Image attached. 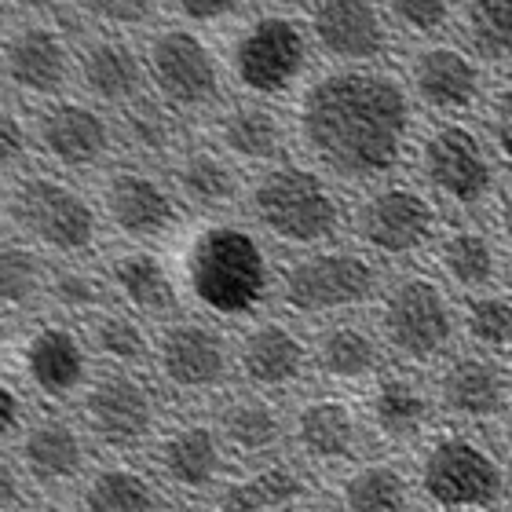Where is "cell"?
<instances>
[{
    "label": "cell",
    "instance_id": "20",
    "mask_svg": "<svg viewBox=\"0 0 512 512\" xmlns=\"http://www.w3.org/2000/svg\"><path fill=\"white\" fill-rule=\"evenodd\" d=\"M235 370L249 384V392H293L311 370V344L289 322L264 319L238 337Z\"/></svg>",
    "mask_w": 512,
    "mask_h": 512
},
{
    "label": "cell",
    "instance_id": "47",
    "mask_svg": "<svg viewBox=\"0 0 512 512\" xmlns=\"http://www.w3.org/2000/svg\"><path fill=\"white\" fill-rule=\"evenodd\" d=\"M22 425V395L0 381V439H8Z\"/></svg>",
    "mask_w": 512,
    "mask_h": 512
},
{
    "label": "cell",
    "instance_id": "53",
    "mask_svg": "<svg viewBox=\"0 0 512 512\" xmlns=\"http://www.w3.org/2000/svg\"><path fill=\"white\" fill-rule=\"evenodd\" d=\"M8 344V326H4V319H0V348Z\"/></svg>",
    "mask_w": 512,
    "mask_h": 512
},
{
    "label": "cell",
    "instance_id": "51",
    "mask_svg": "<svg viewBox=\"0 0 512 512\" xmlns=\"http://www.w3.org/2000/svg\"><path fill=\"white\" fill-rule=\"evenodd\" d=\"M26 512H70L66 505H59V502H41V505H33V509H26Z\"/></svg>",
    "mask_w": 512,
    "mask_h": 512
},
{
    "label": "cell",
    "instance_id": "38",
    "mask_svg": "<svg viewBox=\"0 0 512 512\" xmlns=\"http://www.w3.org/2000/svg\"><path fill=\"white\" fill-rule=\"evenodd\" d=\"M465 52L480 63H512V0H469L461 11Z\"/></svg>",
    "mask_w": 512,
    "mask_h": 512
},
{
    "label": "cell",
    "instance_id": "13",
    "mask_svg": "<svg viewBox=\"0 0 512 512\" xmlns=\"http://www.w3.org/2000/svg\"><path fill=\"white\" fill-rule=\"evenodd\" d=\"M154 370L169 392L183 399L216 395L235 370V352L216 326L202 319H176L154 341Z\"/></svg>",
    "mask_w": 512,
    "mask_h": 512
},
{
    "label": "cell",
    "instance_id": "44",
    "mask_svg": "<svg viewBox=\"0 0 512 512\" xmlns=\"http://www.w3.org/2000/svg\"><path fill=\"white\" fill-rule=\"evenodd\" d=\"M30 150V132L22 125L19 114H11L8 107H0V172L15 169Z\"/></svg>",
    "mask_w": 512,
    "mask_h": 512
},
{
    "label": "cell",
    "instance_id": "12",
    "mask_svg": "<svg viewBox=\"0 0 512 512\" xmlns=\"http://www.w3.org/2000/svg\"><path fill=\"white\" fill-rule=\"evenodd\" d=\"M147 81L154 96L176 114L213 107L224 92V70L205 37L183 26H169L147 44Z\"/></svg>",
    "mask_w": 512,
    "mask_h": 512
},
{
    "label": "cell",
    "instance_id": "36",
    "mask_svg": "<svg viewBox=\"0 0 512 512\" xmlns=\"http://www.w3.org/2000/svg\"><path fill=\"white\" fill-rule=\"evenodd\" d=\"M88 348L118 370H136V366L154 359V341L132 311H99V315H92L88 319Z\"/></svg>",
    "mask_w": 512,
    "mask_h": 512
},
{
    "label": "cell",
    "instance_id": "17",
    "mask_svg": "<svg viewBox=\"0 0 512 512\" xmlns=\"http://www.w3.org/2000/svg\"><path fill=\"white\" fill-rule=\"evenodd\" d=\"M99 202L107 224L132 242L169 238L183 220L180 194L147 169H114L103 180Z\"/></svg>",
    "mask_w": 512,
    "mask_h": 512
},
{
    "label": "cell",
    "instance_id": "49",
    "mask_svg": "<svg viewBox=\"0 0 512 512\" xmlns=\"http://www.w3.org/2000/svg\"><path fill=\"white\" fill-rule=\"evenodd\" d=\"M494 224L502 231V238L512 246V187H505L498 194V205H494Z\"/></svg>",
    "mask_w": 512,
    "mask_h": 512
},
{
    "label": "cell",
    "instance_id": "16",
    "mask_svg": "<svg viewBox=\"0 0 512 512\" xmlns=\"http://www.w3.org/2000/svg\"><path fill=\"white\" fill-rule=\"evenodd\" d=\"M363 421L370 436L388 447H417L436 428V395L432 381L410 366H384L374 381L366 384Z\"/></svg>",
    "mask_w": 512,
    "mask_h": 512
},
{
    "label": "cell",
    "instance_id": "11",
    "mask_svg": "<svg viewBox=\"0 0 512 512\" xmlns=\"http://www.w3.org/2000/svg\"><path fill=\"white\" fill-rule=\"evenodd\" d=\"M439 417L461 428H487L512 421V366L498 355L454 352L432 374Z\"/></svg>",
    "mask_w": 512,
    "mask_h": 512
},
{
    "label": "cell",
    "instance_id": "55",
    "mask_svg": "<svg viewBox=\"0 0 512 512\" xmlns=\"http://www.w3.org/2000/svg\"><path fill=\"white\" fill-rule=\"evenodd\" d=\"M183 512H191V509H183Z\"/></svg>",
    "mask_w": 512,
    "mask_h": 512
},
{
    "label": "cell",
    "instance_id": "33",
    "mask_svg": "<svg viewBox=\"0 0 512 512\" xmlns=\"http://www.w3.org/2000/svg\"><path fill=\"white\" fill-rule=\"evenodd\" d=\"M432 253H436L439 275L447 278L450 286L465 289L469 297L494 289L502 278V249L480 227L458 224L439 231Z\"/></svg>",
    "mask_w": 512,
    "mask_h": 512
},
{
    "label": "cell",
    "instance_id": "29",
    "mask_svg": "<svg viewBox=\"0 0 512 512\" xmlns=\"http://www.w3.org/2000/svg\"><path fill=\"white\" fill-rule=\"evenodd\" d=\"M216 150H224L227 158L246 161V165H278L286 154L289 128L278 110H271L260 99H246L227 107L213 125Z\"/></svg>",
    "mask_w": 512,
    "mask_h": 512
},
{
    "label": "cell",
    "instance_id": "37",
    "mask_svg": "<svg viewBox=\"0 0 512 512\" xmlns=\"http://www.w3.org/2000/svg\"><path fill=\"white\" fill-rule=\"evenodd\" d=\"M458 326L472 352L505 359L512 352V297L498 289L472 293L458 311Z\"/></svg>",
    "mask_w": 512,
    "mask_h": 512
},
{
    "label": "cell",
    "instance_id": "21",
    "mask_svg": "<svg viewBox=\"0 0 512 512\" xmlns=\"http://www.w3.org/2000/svg\"><path fill=\"white\" fill-rule=\"evenodd\" d=\"M410 92L421 107L450 121L469 114L483 99L480 59L454 44H425L410 59Z\"/></svg>",
    "mask_w": 512,
    "mask_h": 512
},
{
    "label": "cell",
    "instance_id": "45",
    "mask_svg": "<svg viewBox=\"0 0 512 512\" xmlns=\"http://www.w3.org/2000/svg\"><path fill=\"white\" fill-rule=\"evenodd\" d=\"M85 8L99 19L114 22V26H139L154 15L150 0H85Z\"/></svg>",
    "mask_w": 512,
    "mask_h": 512
},
{
    "label": "cell",
    "instance_id": "2",
    "mask_svg": "<svg viewBox=\"0 0 512 512\" xmlns=\"http://www.w3.org/2000/svg\"><path fill=\"white\" fill-rule=\"evenodd\" d=\"M417 505L428 512H505L512 476L480 428H432L414 447Z\"/></svg>",
    "mask_w": 512,
    "mask_h": 512
},
{
    "label": "cell",
    "instance_id": "54",
    "mask_svg": "<svg viewBox=\"0 0 512 512\" xmlns=\"http://www.w3.org/2000/svg\"><path fill=\"white\" fill-rule=\"evenodd\" d=\"M505 512H512V498H509V505H505Z\"/></svg>",
    "mask_w": 512,
    "mask_h": 512
},
{
    "label": "cell",
    "instance_id": "22",
    "mask_svg": "<svg viewBox=\"0 0 512 512\" xmlns=\"http://www.w3.org/2000/svg\"><path fill=\"white\" fill-rule=\"evenodd\" d=\"M311 37L344 66H370L388 52V19L374 0H315Z\"/></svg>",
    "mask_w": 512,
    "mask_h": 512
},
{
    "label": "cell",
    "instance_id": "26",
    "mask_svg": "<svg viewBox=\"0 0 512 512\" xmlns=\"http://www.w3.org/2000/svg\"><path fill=\"white\" fill-rule=\"evenodd\" d=\"M19 461L33 483L66 487V483L81 480L88 465L85 432L66 417H41L22 432Z\"/></svg>",
    "mask_w": 512,
    "mask_h": 512
},
{
    "label": "cell",
    "instance_id": "43",
    "mask_svg": "<svg viewBox=\"0 0 512 512\" xmlns=\"http://www.w3.org/2000/svg\"><path fill=\"white\" fill-rule=\"evenodd\" d=\"M487 139L505 165H512V81L502 85L487 103Z\"/></svg>",
    "mask_w": 512,
    "mask_h": 512
},
{
    "label": "cell",
    "instance_id": "31",
    "mask_svg": "<svg viewBox=\"0 0 512 512\" xmlns=\"http://www.w3.org/2000/svg\"><path fill=\"white\" fill-rule=\"evenodd\" d=\"M107 282L125 300L128 311L147 315V319H169L180 308V282L169 271V264L150 249H125L110 256Z\"/></svg>",
    "mask_w": 512,
    "mask_h": 512
},
{
    "label": "cell",
    "instance_id": "5",
    "mask_svg": "<svg viewBox=\"0 0 512 512\" xmlns=\"http://www.w3.org/2000/svg\"><path fill=\"white\" fill-rule=\"evenodd\" d=\"M374 330L395 363L425 370L454 355L461 326L443 282L421 271H406L381 286Z\"/></svg>",
    "mask_w": 512,
    "mask_h": 512
},
{
    "label": "cell",
    "instance_id": "19",
    "mask_svg": "<svg viewBox=\"0 0 512 512\" xmlns=\"http://www.w3.org/2000/svg\"><path fill=\"white\" fill-rule=\"evenodd\" d=\"M33 143L55 165L85 172L110 158V150H114V125L92 103L52 99L33 118Z\"/></svg>",
    "mask_w": 512,
    "mask_h": 512
},
{
    "label": "cell",
    "instance_id": "10",
    "mask_svg": "<svg viewBox=\"0 0 512 512\" xmlns=\"http://www.w3.org/2000/svg\"><path fill=\"white\" fill-rule=\"evenodd\" d=\"M231 77L256 99L286 96L308 70V33L293 15L267 11L249 19L231 41Z\"/></svg>",
    "mask_w": 512,
    "mask_h": 512
},
{
    "label": "cell",
    "instance_id": "28",
    "mask_svg": "<svg viewBox=\"0 0 512 512\" xmlns=\"http://www.w3.org/2000/svg\"><path fill=\"white\" fill-rule=\"evenodd\" d=\"M216 432L224 439L227 454L249 461L271 458L289 436V421L282 417L267 395L260 392H235L216 406Z\"/></svg>",
    "mask_w": 512,
    "mask_h": 512
},
{
    "label": "cell",
    "instance_id": "7",
    "mask_svg": "<svg viewBox=\"0 0 512 512\" xmlns=\"http://www.w3.org/2000/svg\"><path fill=\"white\" fill-rule=\"evenodd\" d=\"M414 165L428 194L454 209H476L498 187L491 147L465 121H439L414 139Z\"/></svg>",
    "mask_w": 512,
    "mask_h": 512
},
{
    "label": "cell",
    "instance_id": "3",
    "mask_svg": "<svg viewBox=\"0 0 512 512\" xmlns=\"http://www.w3.org/2000/svg\"><path fill=\"white\" fill-rule=\"evenodd\" d=\"M180 267L191 300L216 319H249L271 293V260L249 227H198Z\"/></svg>",
    "mask_w": 512,
    "mask_h": 512
},
{
    "label": "cell",
    "instance_id": "52",
    "mask_svg": "<svg viewBox=\"0 0 512 512\" xmlns=\"http://www.w3.org/2000/svg\"><path fill=\"white\" fill-rule=\"evenodd\" d=\"M293 512H337V509H322V505H300V509Z\"/></svg>",
    "mask_w": 512,
    "mask_h": 512
},
{
    "label": "cell",
    "instance_id": "40",
    "mask_svg": "<svg viewBox=\"0 0 512 512\" xmlns=\"http://www.w3.org/2000/svg\"><path fill=\"white\" fill-rule=\"evenodd\" d=\"M48 289L41 256L26 246H0V308H30Z\"/></svg>",
    "mask_w": 512,
    "mask_h": 512
},
{
    "label": "cell",
    "instance_id": "14",
    "mask_svg": "<svg viewBox=\"0 0 512 512\" xmlns=\"http://www.w3.org/2000/svg\"><path fill=\"white\" fill-rule=\"evenodd\" d=\"M158 392L136 370H110L81 392L88 436L110 450H136L158 436Z\"/></svg>",
    "mask_w": 512,
    "mask_h": 512
},
{
    "label": "cell",
    "instance_id": "1",
    "mask_svg": "<svg viewBox=\"0 0 512 512\" xmlns=\"http://www.w3.org/2000/svg\"><path fill=\"white\" fill-rule=\"evenodd\" d=\"M293 128L322 176L381 183L414 147V99L384 70L341 66L300 92Z\"/></svg>",
    "mask_w": 512,
    "mask_h": 512
},
{
    "label": "cell",
    "instance_id": "34",
    "mask_svg": "<svg viewBox=\"0 0 512 512\" xmlns=\"http://www.w3.org/2000/svg\"><path fill=\"white\" fill-rule=\"evenodd\" d=\"M172 191L180 194V202L194 209H231L242 194V176L238 165L216 147H191L183 150L172 165Z\"/></svg>",
    "mask_w": 512,
    "mask_h": 512
},
{
    "label": "cell",
    "instance_id": "35",
    "mask_svg": "<svg viewBox=\"0 0 512 512\" xmlns=\"http://www.w3.org/2000/svg\"><path fill=\"white\" fill-rule=\"evenodd\" d=\"M81 512H161L158 480L128 461L99 465L81 487Z\"/></svg>",
    "mask_w": 512,
    "mask_h": 512
},
{
    "label": "cell",
    "instance_id": "9",
    "mask_svg": "<svg viewBox=\"0 0 512 512\" xmlns=\"http://www.w3.org/2000/svg\"><path fill=\"white\" fill-rule=\"evenodd\" d=\"M348 224L366 253L384 260H410L436 246L439 205L414 183H381L355 202Z\"/></svg>",
    "mask_w": 512,
    "mask_h": 512
},
{
    "label": "cell",
    "instance_id": "39",
    "mask_svg": "<svg viewBox=\"0 0 512 512\" xmlns=\"http://www.w3.org/2000/svg\"><path fill=\"white\" fill-rule=\"evenodd\" d=\"M118 132L132 150L158 158V154H169L176 147V132L180 128H176V110H169L161 99L139 96L136 103L121 107Z\"/></svg>",
    "mask_w": 512,
    "mask_h": 512
},
{
    "label": "cell",
    "instance_id": "48",
    "mask_svg": "<svg viewBox=\"0 0 512 512\" xmlns=\"http://www.w3.org/2000/svg\"><path fill=\"white\" fill-rule=\"evenodd\" d=\"M22 505V480L8 461L0 458V512H15Z\"/></svg>",
    "mask_w": 512,
    "mask_h": 512
},
{
    "label": "cell",
    "instance_id": "18",
    "mask_svg": "<svg viewBox=\"0 0 512 512\" xmlns=\"http://www.w3.org/2000/svg\"><path fill=\"white\" fill-rule=\"evenodd\" d=\"M154 469L165 487L183 498H205L224 487L227 447L213 421H176L158 432L154 443Z\"/></svg>",
    "mask_w": 512,
    "mask_h": 512
},
{
    "label": "cell",
    "instance_id": "27",
    "mask_svg": "<svg viewBox=\"0 0 512 512\" xmlns=\"http://www.w3.org/2000/svg\"><path fill=\"white\" fill-rule=\"evenodd\" d=\"M311 498V476L297 461H264L253 472L224 480L213 512H293Z\"/></svg>",
    "mask_w": 512,
    "mask_h": 512
},
{
    "label": "cell",
    "instance_id": "15",
    "mask_svg": "<svg viewBox=\"0 0 512 512\" xmlns=\"http://www.w3.org/2000/svg\"><path fill=\"white\" fill-rule=\"evenodd\" d=\"M370 428L363 410L344 395H308L289 414V443L300 454V465L311 469H348L363 461Z\"/></svg>",
    "mask_w": 512,
    "mask_h": 512
},
{
    "label": "cell",
    "instance_id": "23",
    "mask_svg": "<svg viewBox=\"0 0 512 512\" xmlns=\"http://www.w3.org/2000/svg\"><path fill=\"white\" fill-rule=\"evenodd\" d=\"M19 363L44 399H70L88 388V344L63 322H41L22 341Z\"/></svg>",
    "mask_w": 512,
    "mask_h": 512
},
{
    "label": "cell",
    "instance_id": "50",
    "mask_svg": "<svg viewBox=\"0 0 512 512\" xmlns=\"http://www.w3.org/2000/svg\"><path fill=\"white\" fill-rule=\"evenodd\" d=\"M498 454H502V461H505V469H509V476H512V421H505L502 425V436H498Z\"/></svg>",
    "mask_w": 512,
    "mask_h": 512
},
{
    "label": "cell",
    "instance_id": "42",
    "mask_svg": "<svg viewBox=\"0 0 512 512\" xmlns=\"http://www.w3.org/2000/svg\"><path fill=\"white\" fill-rule=\"evenodd\" d=\"M392 19L414 37H436L454 19V4L450 0H392Z\"/></svg>",
    "mask_w": 512,
    "mask_h": 512
},
{
    "label": "cell",
    "instance_id": "46",
    "mask_svg": "<svg viewBox=\"0 0 512 512\" xmlns=\"http://www.w3.org/2000/svg\"><path fill=\"white\" fill-rule=\"evenodd\" d=\"M176 8L194 22H216V19H227L242 4L238 0H176Z\"/></svg>",
    "mask_w": 512,
    "mask_h": 512
},
{
    "label": "cell",
    "instance_id": "8",
    "mask_svg": "<svg viewBox=\"0 0 512 512\" xmlns=\"http://www.w3.org/2000/svg\"><path fill=\"white\" fill-rule=\"evenodd\" d=\"M8 213L22 235L59 256H85L99 242V213L74 183L30 172L15 183Z\"/></svg>",
    "mask_w": 512,
    "mask_h": 512
},
{
    "label": "cell",
    "instance_id": "24",
    "mask_svg": "<svg viewBox=\"0 0 512 512\" xmlns=\"http://www.w3.org/2000/svg\"><path fill=\"white\" fill-rule=\"evenodd\" d=\"M0 74L22 96H55L70 77L63 33L41 22L11 30L0 44Z\"/></svg>",
    "mask_w": 512,
    "mask_h": 512
},
{
    "label": "cell",
    "instance_id": "41",
    "mask_svg": "<svg viewBox=\"0 0 512 512\" xmlns=\"http://www.w3.org/2000/svg\"><path fill=\"white\" fill-rule=\"evenodd\" d=\"M107 286L99 275L85 271V267H59L52 278H48V293L63 311L70 315H99L103 300H107Z\"/></svg>",
    "mask_w": 512,
    "mask_h": 512
},
{
    "label": "cell",
    "instance_id": "25",
    "mask_svg": "<svg viewBox=\"0 0 512 512\" xmlns=\"http://www.w3.org/2000/svg\"><path fill=\"white\" fill-rule=\"evenodd\" d=\"M384 359L388 352L377 330L355 319L326 322L311 341V366L319 370L322 381L341 388H359V384L366 388L384 370Z\"/></svg>",
    "mask_w": 512,
    "mask_h": 512
},
{
    "label": "cell",
    "instance_id": "6",
    "mask_svg": "<svg viewBox=\"0 0 512 512\" xmlns=\"http://www.w3.org/2000/svg\"><path fill=\"white\" fill-rule=\"evenodd\" d=\"M278 297L300 319H333L381 297V271L359 249H308L282 267Z\"/></svg>",
    "mask_w": 512,
    "mask_h": 512
},
{
    "label": "cell",
    "instance_id": "32",
    "mask_svg": "<svg viewBox=\"0 0 512 512\" xmlns=\"http://www.w3.org/2000/svg\"><path fill=\"white\" fill-rule=\"evenodd\" d=\"M77 77H81V85L92 99L128 107L143 92L147 63L121 37H92L77 55Z\"/></svg>",
    "mask_w": 512,
    "mask_h": 512
},
{
    "label": "cell",
    "instance_id": "30",
    "mask_svg": "<svg viewBox=\"0 0 512 512\" xmlns=\"http://www.w3.org/2000/svg\"><path fill=\"white\" fill-rule=\"evenodd\" d=\"M417 491L410 465L395 458H363L337 476V512H414Z\"/></svg>",
    "mask_w": 512,
    "mask_h": 512
},
{
    "label": "cell",
    "instance_id": "4",
    "mask_svg": "<svg viewBox=\"0 0 512 512\" xmlns=\"http://www.w3.org/2000/svg\"><path fill=\"white\" fill-rule=\"evenodd\" d=\"M249 213L267 238L293 249H322L348 224L341 194L315 165L278 161L249 187Z\"/></svg>",
    "mask_w": 512,
    "mask_h": 512
}]
</instances>
